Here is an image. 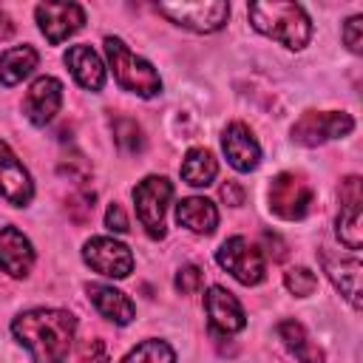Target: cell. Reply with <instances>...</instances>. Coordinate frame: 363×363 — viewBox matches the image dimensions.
Instances as JSON below:
<instances>
[{
  "label": "cell",
  "instance_id": "cell-6",
  "mask_svg": "<svg viewBox=\"0 0 363 363\" xmlns=\"http://www.w3.org/2000/svg\"><path fill=\"white\" fill-rule=\"evenodd\" d=\"M354 122L343 111H306L295 125H292V139L301 145H320L326 139H337L352 133Z\"/></svg>",
  "mask_w": 363,
  "mask_h": 363
},
{
  "label": "cell",
  "instance_id": "cell-22",
  "mask_svg": "<svg viewBox=\"0 0 363 363\" xmlns=\"http://www.w3.org/2000/svg\"><path fill=\"white\" fill-rule=\"evenodd\" d=\"M278 335L284 337V343L289 346V352L301 363H323V352L312 343V337L306 335V329L298 320H281L278 323Z\"/></svg>",
  "mask_w": 363,
  "mask_h": 363
},
{
  "label": "cell",
  "instance_id": "cell-1",
  "mask_svg": "<svg viewBox=\"0 0 363 363\" xmlns=\"http://www.w3.org/2000/svg\"><path fill=\"white\" fill-rule=\"evenodd\" d=\"M77 320L65 309H28L14 318V337L31 352L34 363H62L74 340Z\"/></svg>",
  "mask_w": 363,
  "mask_h": 363
},
{
  "label": "cell",
  "instance_id": "cell-23",
  "mask_svg": "<svg viewBox=\"0 0 363 363\" xmlns=\"http://www.w3.org/2000/svg\"><path fill=\"white\" fill-rule=\"evenodd\" d=\"M218 173V164L213 159V153L207 147H193L187 150L184 162H182V179L193 187H207Z\"/></svg>",
  "mask_w": 363,
  "mask_h": 363
},
{
  "label": "cell",
  "instance_id": "cell-7",
  "mask_svg": "<svg viewBox=\"0 0 363 363\" xmlns=\"http://www.w3.org/2000/svg\"><path fill=\"white\" fill-rule=\"evenodd\" d=\"M218 264L241 284H261L264 281V255L258 247H252L247 238L235 235V238H227L218 250Z\"/></svg>",
  "mask_w": 363,
  "mask_h": 363
},
{
  "label": "cell",
  "instance_id": "cell-33",
  "mask_svg": "<svg viewBox=\"0 0 363 363\" xmlns=\"http://www.w3.org/2000/svg\"><path fill=\"white\" fill-rule=\"evenodd\" d=\"M221 199H224L227 204L238 207V204H244V190L238 187V182H227V184L221 187Z\"/></svg>",
  "mask_w": 363,
  "mask_h": 363
},
{
  "label": "cell",
  "instance_id": "cell-10",
  "mask_svg": "<svg viewBox=\"0 0 363 363\" xmlns=\"http://www.w3.org/2000/svg\"><path fill=\"white\" fill-rule=\"evenodd\" d=\"M34 14L40 23V31L45 34L51 45H60L65 37L79 31L85 23V11L77 3H40Z\"/></svg>",
  "mask_w": 363,
  "mask_h": 363
},
{
  "label": "cell",
  "instance_id": "cell-15",
  "mask_svg": "<svg viewBox=\"0 0 363 363\" xmlns=\"http://www.w3.org/2000/svg\"><path fill=\"white\" fill-rule=\"evenodd\" d=\"M221 147H224L227 162H230L235 170H241V173L252 170V167L258 164V159H261V147H258L255 136H252L250 128L241 125V122L227 125V130H224V136H221Z\"/></svg>",
  "mask_w": 363,
  "mask_h": 363
},
{
  "label": "cell",
  "instance_id": "cell-25",
  "mask_svg": "<svg viewBox=\"0 0 363 363\" xmlns=\"http://www.w3.org/2000/svg\"><path fill=\"white\" fill-rule=\"evenodd\" d=\"M113 136H116V145L122 150H128V153L142 150V130H139V125L133 119H128V116L116 119L113 122Z\"/></svg>",
  "mask_w": 363,
  "mask_h": 363
},
{
  "label": "cell",
  "instance_id": "cell-26",
  "mask_svg": "<svg viewBox=\"0 0 363 363\" xmlns=\"http://www.w3.org/2000/svg\"><path fill=\"white\" fill-rule=\"evenodd\" d=\"M284 284H286V289H289L292 295L306 298V295L315 292L318 278H315V272H309L306 267H295V269H289V272L284 275Z\"/></svg>",
  "mask_w": 363,
  "mask_h": 363
},
{
  "label": "cell",
  "instance_id": "cell-31",
  "mask_svg": "<svg viewBox=\"0 0 363 363\" xmlns=\"http://www.w3.org/2000/svg\"><path fill=\"white\" fill-rule=\"evenodd\" d=\"M360 26H363L360 17H349L346 26H343V40H346V45H349L354 54H357L360 45H363V43H360Z\"/></svg>",
  "mask_w": 363,
  "mask_h": 363
},
{
  "label": "cell",
  "instance_id": "cell-19",
  "mask_svg": "<svg viewBox=\"0 0 363 363\" xmlns=\"http://www.w3.org/2000/svg\"><path fill=\"white\" fill-rule=\"evenodd\" d=\"M88 298H91V303L99 309V315H105L108 320H113V323H119V326L130 323L133 315H136L130 298H128L125 292L108 286V284H91V286H88Z\"/></svg>",
  "mask_w": 363,
  "mask_h": 363
},
{
  "label": "cell",
  "instance_id": "cell-3",
  "mask_svg": "<svg viewBox=\"0 0 363 363\" xmlns=\"http://www.w3.org/2000/svg\"><path fill=\"white\" fill-rule=\"evenodd\" d=\"M105 54L111 60V68H113V77L116 82L130 91V94H139V96H153L162 91V79L159 74L153 71L150 62H145L142 57H136L122 40L116 37H105Z\"/></svg>",
  "mask_w": 363,
  "mask_h": 363
},
{
  "label": "cell",
  "instance_id": "cell-34",
  "mask_svg": "<svg viewBox=\"0 0 363 363\" xmlns=\"http://www.w3.org/2000/svg\"><path fill=\"white\" fill-rule=\"evenodd\" d=\"M11 31H14V26H11V20H9V17H6L3 11H0V34H3V37H9Z\"/></svg>",
  "mask_w": 363,
  "mask_h": 363
},
{
  "label": "cell",
  "instance_id": "cell-30",
  "mask_svg": "<svg viewBox=\"0 0 363 363\" xmlns=\"http://www.w3.org/2000/svg\"><path fill=\"white\" fill-rule=\"evenodd\" d=\"M60 173H68L74 182H85L88 173H91V164H88L79 153H74L68 162H60Z\"/></svg>",
  "mask_w": 363,
  "mask_h": 363
},
{
  "label": "cell",
  "instance_id": "cell-32",
  "mask_svg": "<svg viewBox=\"0 0 363 363\" xmlns=\"http://www.w3.org/2000/svg\"><path fill=\"white\" fill-rule=\"evenodd\" d=\"M105 224H108V230H116V233H128V218H125V210H122L116 201L108 207V213H105Z\"/></svg>",
  "mask_w": 363,
  "mask_h": 363
},
{
  "label": "cell",
  "instance_id": "cell-14",
  "mask_svg": "<svg viewBox=\"0 0 363 363\" xmlns=\"http://www.w3.org/2000/svg\"><path fill=\"white\" fill-rule=\"evenodd\" d=\"M337 238L349 250H360V179L357 176H349L340 187Z\"/></svg>",
  "mask_w": 363,
  "mask_h": 363
},
{
  "label": "cell",
  "instance_id": "cell-16",
  "mask_svg": "<svg viewBox=\"0 0 363 363\" xmlns=\"http://www.w3.org/2000/svg\"><path fill=\"white\" fill-rule=\"evenodd\" d=\"M204 306H207L210 323H213L218 332H238V329H244V323H247L241 303H238L235 295L227 292L224 286H210L207 295H204Z\"/></svg>",
  "mask_w": 363,
  "mask_h": 363
},
{
  "label": "cell",
  "instance_id": "cell-11",
  "mask_svg": "<svg viewBox=\"0 0 363 363\" xmlns=\"http://www.w3.org/2000/svg\"><path fill=\"white\" fill-rule=\"evenodd\" d=\"M320 261L323 269L329 272L332 284L340 289V295H346V301L360 309V261L357 255H343V252H332L329 247L320 250Z\"/></svg>",
  "mask_w": 363,
  "mask_h": 363
},
{
  "label": "cell",
  "instance_id": "cell-9",
  "mask_svg": "<svg viewBox=\"0 0 363 363\" xmlns=\"http://www.w3.org/2000/svg\"><path fill=\"white\" fill-rule=\"evenodd\" d=\"M85 264L91 269H96L99 275L105 278H128L130 269H133V255L125 244L113 241V238H105V235H96L85 244Z\"/></svg>",
  "mask_w": 363,
  "mask_h": 363
},
{
  "label": "cell",
  "instance_id": "cell-5",
  "mask_svg": "<svg viewBox=\"0 0 363 363\" xmlns=\"http://www.w3.org/2000/svg\"><path fill=\"white\" fill-rule=\"evenodd\" d=\"M312 187L295 173H278L269 184V210L286 221L303 218L312 207Z\"/></svg>",
  "mask_w": 363,
  "mask_h": 363
},
{
  "label": "cell",
  "instance_id": "cell-24",
  "mask_svg": "<svg viewBox=\"0 0 363 363\" xmlns=\"http://www.w3.org/2000/svg\"><path fill=\"white\" fill-rule=\"evenodd\" d=\"M122 363H176V354L164 340H145L133 352H128Z\"/></svg>",
  "mask_w": 363,
  "mask_h": 363
},
{
  "label": "cell",
  "instance_id": "cell-21",
  "mask_svg": "<svg viewBox=\"0 0 363 363\" xmlns=\"http://www.w3.org/2000/svg\"><path fill=\"white\" fill-rule=\"evenodd\" d=\"M37 51L31 45H14L0 54V82L3 85H17L23 77H28L37 68Z\"/></svg>",
  "mask_w": 363,
  "mask_h": 363
},
{
  "label": "cell",
  "instance_id": "cell-17",
  "mask_svg": "<svg viewBox=\"0 0 363 363\" xmlns=\"http://www.w3.org/2000/svg\"><path fill=\"white\" fill-rule=\"evenodd\" d=\"M31 264H34V250L28 238L17 227H3L0 230V269L14 278H23L28 275Z\"/></svg>",
  "mask_w": 363,
  "mask_h": 363
},
{
  "label": "cell",
  "instance_id": "cell-18",
  "mask_svg": "<svg viewBox=\"0 0 363 363\" xmlns=\"http://www.w3.org/2000/svg\"><path fill=\"white\" fill-rule=\"evenodd\" d=\"M65 65L71 68L74 79L88 88V91H99L105 85V65L99 60V54L91 45H71L65 51Z\"/></svg>",
  "mask_w": 363,
  "mask_h": 363
},
{
  "label": "cell",
  "instance_id": "cell-28",
  "mask_svg": "<svg viewBox=\"0 0 363 363\" xmlns=\"http://www.w3.org/2000/svg\"><path fill=\"white\" fill-rule=\"evenodd\" d=\"M201 281H204V278H201V269L193 267V264H187V267H182L179 275H176V289H179L182 295H193V292H199Z\"/></svg>",
  "mask_w": 363,
  "mask_h": 363
},
{
  "label": "cell",
  "instance_id": "cell-12",
  "mask_svg": "<svg viewBox=\"0 0 363 363\" xmlns=\"http://www.w3.org/2000/svg\"><path fill=\"white\" fill-rule=\"evenodd\" d=\"M62 105V85L54 77H40L31 82L26 99H23V111L34 125H45L54 119V113Z\"/></svg>",
  "mask_w": 363,
  "mask_h": 363
},
{
  "label": "cell",
  "instance_id": "cell-8",
  "mask_svg": "<svg viewBox=\"0 0 363 363\" xmlns=\"http://www.w3.org/2000/svg\"><path fill=\"white\" fill-rule=\"evenodd\" d=\"M156 9H159V14L170 17L173 23L184 26L190 31H199V34L218 31L230 14L227 3H162Z\"/></svg>",
  "mask_w": 363,
  "mask_h": 363
},
{
  "label": "cell",
  "instance_id": "cell-29",
  "mask_svg": "<svg viewBox=\"0 0 363 363\" xmlns=\"http://www.w3.org/2000/svg\"><path fill=\"white\" fill-rule=\"evenodd\" d=\"M79 363H108V349L99 337H88L82 346H79Z\"/></svg>",
  "mask_w": 363,
  "mask_h": 363
},
{
  "label": "cell",
  "instance_id": "cell-27",
  "mask_svg": "<svg viewBox=\"0 0 363 363\" xmlns=\"http://www.w3.org/2000/svg\"><path fill=\"white\" fill-rule=\"evenodd\" d=\"M68 213L74 216V221H88L91 218V213H94V193H88V190H79L77 196H71L68 199Z\"/></svg>",
  "mask_w": 363,
  "mask_h": 363
},
{
  "label": "cell",
  "instance_id": "cell-13",
  "mask_svg": "<svg viewBox=\"0 0 363 363\" xmlns=\"http://www.w3.org/2000/svg\"><path fill=\"white\" fill-rule=\"evenodd\" d=\"M31 193H34V187H31L28 170H26V167L20 164V159L9 150V145L0 142V196L9 199L11 204L23 207V204L31 201Z\"/></svg>",
  "mask_w": 363,
  "mask_h": 363
},
{
  "label": "cell",
  "instance_id": "cell-20",
  "mask_svg": "<svg viewBox=\"0 0 363 363\" xmlns=\"http://www.w3.org/2000/svg\"><path fill=\"white\" fill-rule=\"evenodd\" d=\"M176 221L193 233H201V235H210L218 224V210L213 201L207 199H199V196H190V199H182L176 204Z\"/></svg>",
  "mask_w": 363,
  "mask_h": 363
},
{
  "label": "cell",
  "instance_id": "cell-2",
  "mask_svg": "<svg viewBox=\"0 0 363 363\" xmlns=\"http://www.w3.org/2000/svg\"><path fill=\"white\" fill-rule=\"evenodd\" d=\"M250 20L255 31L284 43L286 48H303L312 37L309 17L298 3H252Z\"/></svg>",
  "mask_w": 363,
  "mask_h": 363
},
{
  "label": "cell",
  "instance_id": "cell-4",
  "mask_svg": "<svg viewBox=\"0 0 363 363\" xmlns=\"http://www.w3.org/2000/svg\"><path fill=\"white\" fill-rule=\"evenodd\" d=\"M170 196H173V184L164 176H147L133 190L136 216H139V221H142V227L147 230L150 238L164 235V210H167Z\"/></svg>",
  "mask_w": 363,
  "mask_h": 363
}]
</instances>
